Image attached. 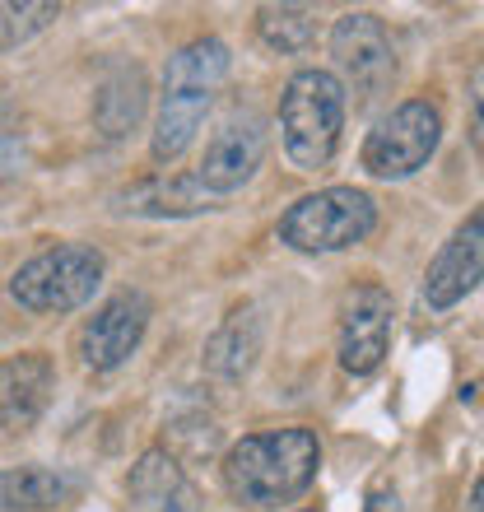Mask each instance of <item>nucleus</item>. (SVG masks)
<instances>
[{"label": "nucleus", "instance_id": "ddd939ff", "mask_svg": "<svg viewBox=\"0 0 484 512\" xmlns=\"http://www.w3.org/2000/svg\"><path fill=\"white\" fill-rule=\"evenodd\" d=\"M121 210L145 219H182V215H201V210H215V196L201 187L196 173H154L145 182H135L117 196Z\"/></svg>", "mask_w": 484, "mask_h": 512}, {"label": "nucleus", "instance_id": "423d86ee", "mask_svg": "<svg viewBox=\"0 0 484 512\" xmlns=\"http://www.w3.org/2000/svg\"><path fill=\"white\" fill-rule=\"evenodd\" d=\"M443 140V112L429 98H410L401 108H391L382 122L363 140V168L382 182L419 173L433 159V149Z\"/></svg>", "mask_w": 484, "mask_h": 512}, {"label": "nucleus", "instance_id": "f3484780", "mask_svg": "<svg viewBox=\"0 0 484 512\" xmlns=\"http://www.w3.org/2000/svg\"><path fill=\"white\" fill-rule=\"evenodd\" d=\"M75 494L66 475L47 471V466H14L0 471V508L5 512H52Z\"/></svg>", "mask_w": 484, "mask_h": 512}, {"label": "nucleus", "instance_id": "dca6fc26", "mask_svg": "<svg viewBox=\"0 0 484 512\" xmlns=\"http://www.w3.org/2000/svg\"><path fill=\"white\" fill-rule=\"evenodd\" d=\"M256 354H261V312L238 308L229 312V322L219 326L210 345H205V368L224 382H242L252 373Z\"/></svg>", "mask_w": 484, "mask_h": 512}, {"label": "nucleus", "instance_id": "39448f33", "mask_svg": "<svg viewBox=\"0 0 484 512\" xmlns=\"http://www.w3.org/2000/svg\"><path fill=\"white\" fill-rule=\"evenodd\" d=\"M98 284H103V252L84 243H61L14 270L10 298L24 312L61 317V312L84 308Z\"/></svg>", "mask_w": 484, "mask_h": 512}, {"label": "nucleus", "instance_id": "9d476101", "mask_svg": "<svg viewBox=\"0 0 484 512\" xmlns=\"http://www.w3.org/2000/svg\"><path fill=\"white\" fill-rule=\"evenodd\" d=\"M149 317H154V303H149L140 289H126V294H112L103 308L80 326V359L84 368L94 373H112L140 350V340L149 331Z\"/></svg>", "mask_w": 484, "mask_h": 512}, {"label": "nucleus", "instance_id": "1a4fd4ad", "mask_svg": "<svg viewBox=\"0 0 484 512\" xmlns=\"http://www.w3.org/2000/svg\"><path fill=\"white\" fill-rule=\"evenodd\" d=\"M391 294L382 284H354L340 303V368L350 378H368L382 368L391 345Z\"/></svg>", "mask_w": 484, "mask_h": 512}, {"label": "nucleus", "instance_id": "a211bd4d", "mask_svg": "<svg viewBox=\"0 0 484 512\" xmlns=\"http://www.w3.org/2000/svg\"><path fill=\"white\" fill-rule=\"evenodd\" d=\"M256 28L275 52H308L317 42V14L308 5H261Z\"/></svg>", "mask_w": 484, "mask_h": 512}, {"label": "nucleus", "instance_id": "20e7f679", "mask_svg": "<svg viewBox=\"0 0 484 512\" xmlns=\"http://www.w3.org/2000/svg\"><path fill=\"white\" fill-rule=\"evenodd\" d=\"M377 229V205L359 187H326L298 196L280 215V243L294 252H345Z\"/></svg>", "mask_w": 484, "mask_h": 512}, {"label": "nucleus", "instance_id": "2eb2a0df", "mask_svg": "<svg viewBox=\"0 0 484 512\" xmlns=\"http://www.w3.org/2000/svg\"><path fill=\"white\" fill-rule=\"evenodd\" d=\"M145 103H149V84H145V70L140 66H121L112 70L108 80L98 84L94 94V126L103 140H121L131 135L145 117Z\"/></svg>", "mask_w": 484, "mask_h": 512}, {"label": "nucleus", "instance_id": "6e6552de", "mask_svg": "<svg viewBox=\"0 0 484 512\" xmlns=\"http://www.w3.org/2000/svg\"><path fill=\"white\" fill-rule=\"evenodd\" d=\"M331 56H336V66L345 70V80L354 84L359 103H373V98L396 80L391 38H387V28H382V19L368 10L340 14L336 28H331Z\"/></svg>", "mask_w": 484, "mask_h": 512}, {"label": "nucleus", "instance_id": "412c9836", "mask_svg": "<svg viewBox=\"0 0 484 512\" xmlns=\"http://www.w3.org/2000/svg\"><path fill=\"white\" fill-rule=\"evenodd\" d=\"M363 512H405V508H401V499H396V489H373L368 503H363Z\"/></svg>", "mask_w": 484, "mask_h": 512}, {"label": "nucleus", "instance_id": "4be33fe9", "mask_svg": "<svg viewBox=\"0 0 484 512\" xmlns=\"http://www.w3.org/2000/svg\"><path fill=\"white\" fill-rule=\"evenodd\" d=\"M471 512H484V475L475 480V489H471V503H466Z\"/></svg>", "mask_w": 484, "mask_h": 512}, {"label": "nucleus", "instance_id": "0eeeda50", "mask_svg": "<svg viewBox=\"0 0 484 512\" xmlns=\"http://www.w3.org/2000/svg\"><path fill=\"white\" fill-rule=\"evenodd\" d=\"M266 145H270V131H266V117H261V112H252V108L229 112V117L219 122V131L210 135L205 159H201V168H196L201 187L210 191L215 201L238 187H247L256 177V168H261V159H266Z\"/></svg>", "mask_w": 484, "mask_h": 512}, {"label": "nucleus", "instance_id": "4468645a", "mask_svg": "<svg viewBox=\"0 0 484 512\" xmlns=\"http://www.w3.org/2000/svg\"><path fill=\"white\" fill-rule=\"evenodd\" d=\"M126 494L140 512H196V489L191 480L182 475L173 452H145V457L135 461L131 480H126Z\"/></svg>", "mask_w": 484, "mask_h": 512}, {"label": "nucleus", "instance_id": "f8f14e48", "mask_svg": "<svg viewBox=\"0 0 484 512\" xmlns=\"http://www.w3.org/2000/svg\"><path fill=\"white\" fill-rule=\"evenodd\" d=\"M56 391V368L47 354L28 350L0 364V429L24 433L42 419Z\"/></svg>", "mask_w": 484, "mask_h": 512}, {"label": "nucleus", "instance_id": "f257e3e1", "mask_svg": "<svg viewBox=\"0 0 484 512\" xmlns=\"http://www.w3.org/2000/svg\"><path fill=\"white\" fill-rule=\"evenodd\" d=\"M322 466V443L312 429H270L247 433L224 457V485L238 503L252 508H280L308 494Z\"/></svg>", "mask_w": 484, "mask_h": 512}, {"label": "nucleus", "instance_id": "f03ea898", "mask_svg": "<svg viewBox=\"0 0 484 512\" xmlns=\"http://www.w3.org/2000/svg\"><path fill=\"white\" fill-rule=\"evenodd\" d=\"M229 66H233V56L219 38H196L168 56L159 122H154V140H149L154 163H177L191 149L205 112H210V103L219 94V84L229 80Z\"/></svg>", "mask_w": 484, "mask_h": 512}, {"label": "nucleus", "instance_id": "7ed1b4c3", "mask_svg": "<svg viewBox=\"0 0 484 512\" xmlns=\"http://www.w3.org/2000/svg\"><path fill=\"white\" fill-rule=\"evenodd\" d=\"M345 131V84L331 70H298L280 98V135L303 173H322L336 159Z\"/></svg>", "mask_w": 484, "mask_h": 512}, {"label": "nucleus", "instance_id": "6ab92c4d", "mask_svg": "<svg viewBox=\"0 0 484 512\" xmlns=\"http://www.w3.org/2000/svg\"><path fill=\"white\" fill-rule=\"evenodd\" d=\"M56 19H61V5H47V0H19V5L0 0V52H14L19 42L38 38Z\"/></svg>", "mask_w": 484, "mask_h": 512}, {"label": "nucleus", "instance_id": "9b49d317", "mask_svg": "<svg viewBox=\"0 0 484 512\" xmlns=\"http://www.w3.org/2000/svg\"><path fill=\"white\" fill-rule=\"evenodd\" d=\"M480 280H484V205L466 224H457V233L443 243V252L429 261V270H424V303L443 312L452 303H461L471 289H480Z\"/></svg>", "mask_w": 484, "mask_h": 512}, {"label": "nucleus", "instance_id": "aec40b11", "mask_svg": "<svg viewBox=\"0 0 484 512\" xmlns=\"http://www.w3.org/2000/svg\"><path fill=\"white\" fill-rule=\"evenodd\" d=\"M471 140H475V149L484 154V61L475 66V75H471Z\"/></svg>", "mask_w": 484, "mask_h": 512}]
</instances>
